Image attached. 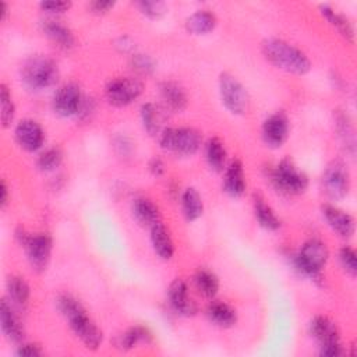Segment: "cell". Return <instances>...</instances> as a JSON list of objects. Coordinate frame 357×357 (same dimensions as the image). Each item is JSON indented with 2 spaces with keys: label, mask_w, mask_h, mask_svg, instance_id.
I'll return each mask as SVG.
<instances>
[{
  "label": "cell",
  "mask_w": 357,
  "mask_h": 357,
  "mask_svg": "<svg viewBox=\"0 0 357 357\" xmlns=\"http://www.w3.org/2000/svg\"><path fill=\"white\" fill-rule=\"evenodd\" d=\"M56 303L60 314L68 321L74 335L86 349L96 350L103 340V333L86 314L84 305L70 294H61Z\"/></svg>",
  "instance_id": "1"
},
{
  "label": "cell",
  "mask_w": 357,
  "mask_h": 357,
  "mask_svg": "<svg viewBox=\"0 0 357 357\" xmlns=\"http://www.w3.org/2000/svg\"><path fill=\"white\" fill-rule=\"evenodd\" d=\"M261 50L264 57L271 64L286 73L304 75L311 70V61L305 56V53L283 39H265L262 42Z\"/></svg>",
  "instance_id": "2"
},
{
  "label": "cell",
  "mask_w": 357,
  "mask_h": 357,
  "mask_svg": "<svg viewBox=\"0 0 357 357\" xmlns=\"http://www.w3.org/2000/svg\"><path fill=\"white\" fill-rule=\"evenodd\" d=\"M60 77L59 67L46 54H35L26 59L21 67V81L33 91L53 86Z\"/></svg>",
  "instance_id": "3"
},
{
  "label": "cell",
  "mask_w": 357,
  "mask_h": 357,
  "mask_svg": "<svg viewBox=\"0 0 357 357\" xmlns=\"http://www.w3.org/2000/svg\"><path fill=\"white\" fill-rule=\"evenodd\" d=\"M158 137L162 149L181 156H191L201 146V134L192 127H167Z\"/></svg>",
  "instance_id": "4"
},
{
  "label": "cell",
  "mask_w": 357,
  "mask_h": 357,
  "mask_svg": "<svg viewBox=\"0 0 357 357\" xmlns=\"http://www.w3.org/2000/svg\"><path fill=\"white\" fill-rule=\"evenodd\" d=\"M273 187L287 195H297L307 190L308 177L290 159L280 160L269 173Z\"/></svg>",
  "instance_id": "5"
},
{
  "label": "cell",
  "mask_w": 357,
  "mask_h": 357,
  "mask_svg": "<svg viewBox=\"0 0 357 357\" xmlns=\"http://www.w3.org/2000/svg\"><path fill=\"white\" fill-rule=\"evenodd\" d=\"M329 257V251L325 243L317 238H311L305 241L298 254L294 258V265L300 271V273L314 279H321V271L325 266Z\"/></svg>",
  "instance_id": "6"
},
{
  "label": "cell",
  "mask_w": 357,
  "mask_h": 357,
  "mask_svg": "<svg viewBox=\"0 0 357 357\" xmlns=\"http://www.w3.org/2000/svg\"><path fill=\"white\" fill-rule=\"evenodd\" d=\"M15 237L18 243L24 247L28 261L36 272H42L46 269L50 254H52V238L49 234H29L24 229L17 230Z\"/></svg>",
  "instance_id": "7"
},
{
  "label": "cell",
  "mask_w": 357,
  "mask_h": 357,
  "mask_svg": "<svg viewBox=\"0 0 357 357\" xmlns=\"http://www.w3.org/2000/svg\"><path fill=\"white\" fill-rule=\"evenodd\" d=\"M219 93L223 106L233 114H243L248 109L250 98L244 85L230 73L219 75Z\"/></svg>",
  "instance_id": "8"
},
{
  "label": "cell",
  "mask_w": 357,
  "mask_h": 357,
  "mask_svg": "<svg viewBox=\"0 0 357 357\" xmlns=\"http://www.w3.org/2000/svg\"><path fill=\"white\" fill-rule=\"evenodd\" d=\"M142 82L134 77H117L105 88L106 100L116 107H124L132 103L142 93Z\"/></svg>",
  "instance_id": "9"
},
{
  "label": "cell",
  "mask_w": 357,
  "mask_h": 357,
  "mask_svg": "<svg viewBox=\"0 0 357 357\" xmlns=\"http://www.w3.org/2000/svg\"><path fill=\"white\" fill-rule=\"evenodd\" d=\"M322 190L331 199H342L350 190V174L342 160H332L322 174Z\"/></svg>",
  "instance_id": "10"
},
{
  "label": "cell",
  "mask_w": 357,
  "mask_h": 357,
  "mask_svg": "<svg viewBox=\"0 0 357 357\" xmlns=\"http://www.w3.org/2000/svg\"><path fill=\"white\" fill-rule=\"evenodd\" d=\"M82 102L84 99L79 86L74 82H68L57 88L52 99V107L56 114L70 117L79 113Z\"/></svg>",
  "instance_id": "11"
},
{
  "label": "cell",
  "mask_w": 357,
  "mask_h": 357,
  "mask_svg": "<svg viewBox=\"0 0 357 357\" xmlns=\"http://www.w3.org/2000/svg\"><path fill=\"white\" fill-rule=\"evenodd\" d=\"M15 141L18 145L28 151V152H35L38 151L45 141V132L40 127V124L32 119H24L21 120L14 130Z\"/></svg>",
  "instance_id": "12"
},
{
  "label": "cell",
  "mask_w": 357,
  "mask_h": 357,
  "mask_svg": "<svg viewBox=\"0 0 357 357\" xmlns=\"http://www.w3.org/2000/svg\"><path fill=\"white\" fill-rule=\"evenodd\" d=\"M289 135V120L282 113L271 114L262 124L264 142L271 148H280Z\"/></svg>",
  "instance_id": "13"
},
{
  "label": "cell",
  "mask_w": 357,
  "mask_h": 357,
  "mask_svg": "<svg viewBox=\"0 0 357 357\" xmlns=\"http://www.w3.org/2000/svg\"><path fill=\"white\" fill-rule=\"evenodd\" d=\"M169 301L173 310L184 317L195 315L198 311V307L195 301L188 294V287L185 280L181 278L174 279L169 286Z\"/></svg>",
  "instance_id": "14"
},
{
  "label": "cell",
  "mask_w": 357,
  "mask_h": 357,
  "mask_svg": "<svg viewBox=\"0 0 357 357\" xmlns=\"http://www.w3.org/2000/svg\"><path fill=\"white\" fill-rule=\"evenodd\" d=\"M0 325L4 336L10 342L20 343L24 340V336H25L24 325L20 317L17 315V312L14 311V305L11 304V301L8 303V300L6 298H3L1 307H0Z\"/></svg>",
  "instance_id": "15"
},
{
  "label": "cell",
  "mask_w": 357,
  "mask_h": 357,
  "mask_svg": "<svg viewBox=\"0 0 357 357\" xmlns=\"http://www.w3.org/2000/svg\"><path fill=\"white\" fill-rule=\"evenodd\" d=\"M322 215L326 220V223L329 225V227L337 233L340 237H351L354 233V219L351 218V215H349L347 212L325 204L322 206Z\"/></svg>",
  "instance_id": "16"
},
{
  "label": "cell",
  "mask_w": 357,
  "mask_h": 357,
  "mask_svg": "<svg viewBox=\"0 0 357 357\" xmlns=\"http://www.w3.org/2000/svg\"><path fill=\"white\" fill-rule=\"evenodd\" d=\"M310 333L319 344L340 342V333H339L337 325L325 315H317L311 319Z\"/></svg>",
  "instance_id": "17"
},
{
  "label": "cell",
  "mask_w": 357,
  "mask_h": 357,
  "mask_svg": "<svg viewBox=\"0 0 357 357\" xmlns=\"http://www.w3.org/2000/svg\"><path fill=\"white\" fill-rule=\"evenodd\" d=\"M223 190L227 195L237 198L241 197L245 191V176L243 163L238 159H234L229 163L225 172L223 178Z\"/></svg>",
  "instance_id": "18"
},
{
  "label": "cell",
  "mask_w": 357,
  "mask_h": 357,
  "mask_svg": "<svg viewBox=\"0 0 357 357\" xmlns=\"http://www.w3.org/2000/svg\"><path fill=\"white\" fill-rule=\"evenodd\" d=\"M159 91L166 109L172 112H183L187 107L188 98L180 84L174 81H165L160 84Z\"/></svg>",
  "instance_id": "19"
},
{
  "label": "cell",
  "mask_w": 357,
  "mask_h": 357,
  "mask_svg": "<svg viewBox=\"0 0 357 357\" xmlns=\"http://www.w3.org/2000/svg\"><path fill=\"white\" fill-rule=\"evenodd\" d=\"M131 212L134 219L141 225L146 227H152L153 225L160 222V212L152 199L146 197H138L132 201Z\"/></svg>",
  "instance_id": "20"
},
{
  "label": "cell",
  "mask_w": 357,
  "mask_h": 357,
  "mask_svg": "<svg viewBox=\"0 0 357 357\" xmlns=\"http://www.w3.org/2000/svg\"><path fill=\"white\" fill-rule=\"evenodd\" d=\"M42 32L59 47L71 49L75 45V38L70 28L56 20H45L40 24Z\"/></svg>",
  "instance_id": "21"
},
{
  "label": "cell",
  "mask_w": 357,
  "mask_h": 357,
  "mask_svg": "<svg viewBox=\"0 0 357 357\" xmlns=\"http://www.w3.org/2000/svg\"><path fill=\"white\" fill-rule=\"evenodd\" d=\"M151 243L153 251L162 259H170L174 252V244L169 230L159 222L151 227Z\"/></svg>",
  "instance_id": "22"
},
{
  "label": "cell",
  "mask_w": 357,
  "mask_h": 357,
  "mask_svg": "<svg viewBox=\"0 0 357 357\" xmlns=\"http://www.w3.org/2000/svg\"><path fill=\"white\" fill-rule=\"evenodd\" d=\"M206 315L212 324L220 328H230L237 321L236 311L223 301H212L206 308Z\"/></svg>",
  "instance_id": "23"
},
{
  "label": "cell",
  "mask_w": 357,
  "mask_h": 357,
  "mask_svg": "<svg viewBox=\"0 0 357 357\" xmlns=\"http://www.w3.org/2000/svg\"><path fill=\"white\" fill-rule=\"evenodd\" d=\"M216 17L213 13H209L206 10H199L192 13L185 20V29L187 32L192 35H205L216 26Z\"/></svg>",
  "instance_id": "24"
},
{
  "label": "cell",
  "mask_w": 357,
  "mask_h": 357,
  "mask_svg": "<svg viewBox=\"0 0 357 357\" xmlns=\"http://www.w3.org/2000/svg\"><path fill=\"white\" fill-rule=\"evenodd\" d=\"M141 121L149 135H159L163 130V112L155 103H144L141 106Z\"/></svg>",
  "instance_id": "25"
},
{
  "label": "cell",
  "mask_w": 357,
  "mask_h": 357,
  "mask_svg": "<svg viewBox=\"0 0 357 357\" xmlns=\"http://www.w3.org/2000/svg\"><path fill=\"white\" fill-rule=\"evenodd\" d=\"M254 213L261 227L275 231L280 227V219L275 215L273 209L265 202L261 195H254Z\"/></svg>",
  "instance_id": "26"
},
{
  "label": "cell",
  "mask_w": 357,
  "mask_h": 357,
  "mask_svg": "<svg viewBox=\"0 0 357 357\" xmlns=\"http://www.w3.org/2000/svg\"><path fill=\"white\" fill-rule=\"evenodd\" d=\"M6 289H7L8 300L11 301L13 305L25 307L28 304V300L31 296V289L24 278H21V276L8 278V280L6 283Z\"/></svg>",
  "instance_id": "27"
},
{
  "label": "cell",
  "mask_w": 357,
  "mask_h": 357,
  "mask_svg": "<svg viewBox=\"0 0 357 357\" xmlns=\"http://www.w3.org/2000/svg\"><path fill=\"white\" fill-rule=\"evenodd\" d=\"M181 208H183V213L185 216L187 220L194 222L197 220L202 212H204V202L202 198L199 195V192L190 187L185 188L181 194Z\"/></svg>",
  "instance_id": "28"
},
{
  "label": "cell",
  "mask_w": 357,
  "mask_h": 357,
  "mask_svg": "<svg viewBox=\"0 0 357 357\" xmlns=\"http://www.w3.org/2000/svg\"><path fill=\"white\" fill-rule=\"evenodd\" d=\"M205 158L209 167L215 172H222L226 166V148L223 142L213 137L209 138L205 145Z\"/></svg>",
  "instance_id": "29"
},
{
  "label": "cell",
  "mask_w": 357,
  "mask_h": 357,
  "mask_svg": "<svg viewBox=\"0 0 357 357\" xmlns=\"http://www.w3.org/2000/svg\"><path fill=\"white\" fill-rule=\"evenodd\" d=\"M152 339L151 333L144 326H131L124 331L116 340V344L121 350L134 349L139 343H149Z\"/></svg>",
  "instance_id": "30"
},
{
  "label": "cell",
  "mask_w": 357,
  "mask_h": 357,
  "mask_svg": "<svg viewBox=\"0 0 357 357\" xmlns=\"http://www.w3.org/2000/svg\"><path fill=\"white\" fill-rule=\"evenodd\" d=\"M321 14L328 20V22L335 26L337 29V32L349 42H353L354 40V29H353V25L350 24V21L339 14L337 11H335L332 7L329 6H321Z\"/></svg>",
  "instance_id": "31"
},
{
  "label": "cell",
  "mask_w": 357,
  "mask_h": 357,
  "mask_svg": "<svg viewBox=\"0 0 357 357\" xmlns=\"http://www.w3.org/2000/svg\"><path fill=\"white\" fill-rule=\"evenodd\" d=\"M194 283L198 291L208 298L215 297L219 290L218 276L208 269H198L194 275Z\"/></svg>",
  "instance_id": "32"
},
{
  "label": "cell",
  "mask_w": 357,
  "mask_h": 357,
  "mask_svg": "<svg viewBox=\"0 0 357 357\" xmlns=\"http://www.w3.org/2000/svg\"><path fill=\"white\" fill-rule=\"evenodd\" d=\"M61 160H63L61 151L59 148L53 146V148L46 149L45 152H42L38 156L36 165H38V167L42 172H52V170H54V169H57L60 166Z\"/></svg>",
  "instance_id": "33"
},
{
  "label": "cell",
  "mask_w": 357,
  "mask_h": 357,
  "mask_svg": "<svg viewBox=\"0 0 357 357\" xmlns=\"http://www.w3.org/2000/svg\"><path fill=\"white\" fill-rule=\"evenodd\" d=\"M0 102H1V123H3V127H8L14 119L15 107L11 98V92L6 84L0 85Z\"/></svg>",
  "instance_id": "34"
},
{
  "label": "cell",
  "mask_w": 357,
  "mask_h": 357,
  "mask_svg": "<svg viewBox=\"0 0 357 357\" xmlns=\"http://www.w3.org/2000/svg\"><path fill=\"white\" fill-rule=\"evenodd\" d=\"M130 63L132 70L141 75H151L156 68L155 60L144 53H132Z\"/></svg>",
  "instance_id": "35"
},
{
  "label": "cell",
  "mask_w": 357,
  "mask_h": 357,
  "mask_svg": "<svg viewBox=\"0 0 357 357\" xmlns=\"http://www.w3.org/2000/svg\"><path fill=\"white\" fill-rule=\"evenodd\" d=\"M138 7H139V10H141V13L144 15H146L148 18H152V20L160 18L166 13V10H167V7H166V4L163 1H156V0L139 1Z\"/></svg>",
  "instance_id": "36"
},
{
  "label": "cell",
  "mask_w": 357,
  "mask_h": 357,
  "mask_svg": "<svg viewBox=\"0 0 357 357\" xmlns=\"http://www.w3.org/2000/svg\"><path fill=\"white\" fill-rule=\"evenodd\" d=\"M336 126H337V131L339 135L342 137L343 142L346 144L344 146H350L351 149H354V134H353V127L350 124V121L347 120V116L344 114H339L336 117Z\"/></svg>",
  "instance_id": "37"
},
{
  "label": "cell",
  "mask_w": 357,
  "mask_h": 357,
  "mask_svg": "<svg viewBox=\"0 0 357 357\" xmlns=\"http://www.w3.org/2000/svg\"><path fill=\"white\" fill-rule=\"evenodd\" d=\"M339 259H340V264L344 268V271L349 275L356 276V273H357V259H356L354 250L349 245L342 247L340 251H339Z\"/></svg>",
  "instance_id": "38"
},
{
  "label": "cell",
  "mask_w": 357,
  "mask_h": 357,
  "mask_svg": "<svg viewBox=\"0 0 357 357\" xmlns=\"http://www.w3.org/2000/svg\"><path fill=\"white\" fill-rule=\"evenodd\" d=\"M18 356H24V357H39L43 356V350L39 344L36 343H22L18 346L17 351Z\"/></svg>",
  "instance_id": "39"
},
{
  "label": "cell",
  "mask_w": 357,
  "mask_h": 357,
  "mask_svg": "<svg viewBox=\"0 0 357 357\" xmlns=\"http://www.w3.org/2000/svg\"><path fill=\"white\" fill-rule=\"evenodd\" d=\"M71 7L70 1H42L40 8L43 11L52 13V14H60L67 11Z\"/></svg>",
  "instance_id": "40"
},
{
  "label": "cell",
  "mask_w": 357,
  "mask_h": 357,
  "mask_svg": "<svg viewBox=\"0 0 357 357\" xmlns=\"http://www.w3.org/2000/svg\"><path fill=\"white\" fill-rule=\"evenodd\" d=\"M344 353L340 342H332L326 344H319V354L325 357H337Z\"/></svg>",
  "instance_id": "41"
},
{
  "label": "cell",
  "mask_w": 357,
  "mask_h": 357,
  "mask_svg": "<svg viewBox=\"0 0 357 357\" xmlns=\"http://www.w3.org/2000/svg\"><path fill=\"white\" fill-rule=\"evenodd\" d=\"M113 6H114L113 1H105V0H95V1L89 3V8L95 14H105L110 8H113Z\"/></svg>",
  "instance_id": "42"
},
{
  "label": "cell",
  "mask_w": 357,
  "mask_h": 357,
  "mask_svg": "<svg viewBox=\"0 0 357 357\" xmlns=\"http://www.w3.org/2000/svg\"><path fill=\"white\" fill-rule=\"evenodd\" d=\"M116 47H117L120 52H123V53H130V52L134 50L135 45H134V42H132L131 38H128V36H120V38L117 39V42H116Z\"/></svg>",
  "instance_id": "43"
},
{
  "label": "cell",
  "mask_w": 357,
  "mask_h": 357,
  "mask_svg": "<svg viewBox=\"0 0 357 357\" xmlns=\"http://www.w3.org/2000/svg\"><path fill=\"white\" fill-rule=\"evenodd\" d=\"M148 167H149V172L153 174V176H162L163 173H165V163H163V160L160 159V158H152L151 160H149V165H148Z\"/></svg>",
  "instance_id": "44"
},
{
  "label": "cell",
  "mask_w": 357,
  "mask_h": 357,
  "mask_svg": "<svg viewBox=\"0 0 357 357\" xmlns=\"http://www.w3.org/2000/svg\"><path fill=\"white\" fill-rule=\"evenodd\" d=\"M8 202V188L4 180H1V197H0V205L1 208L6 206V204Z\"/></svg>",
  "instance_id": "45"
},
{
  "label": "cell",
  "mask_w": 357,
  "mask_h": 357,
  "mask_svg": "<svg viewBox=\"0 0 357 357\" xmlns=\"http://www.w3.org/2000/svg\"><path fill=\"white\" fill-rule=\"evenodd\" d=\"M0 11H1V15L6 17V14H7V4H6V1L0 3Z\"/></svg>",
  "instance_id": "46"
}]
</instances>
